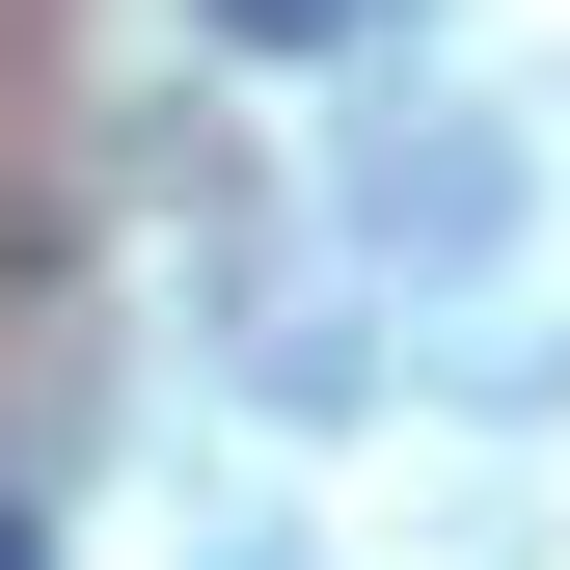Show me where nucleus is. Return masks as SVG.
I'll use <instances>...</instances> for the list:
<instances>
[{"mask_svg": "<svg viewBox=\"0 0 570 570\" xmlns=\"http://www.w3.org/2000/svg\"><path fill=\"white\" fill-rule=\"evenodd\" d=\"M218 28H245V55H326V28H353V0H218Z\"/></svg>", "mask_w": 570, "mask_h": 570, "instance_id": "obj_1", "label": "nucleus"}, {"mask_svg": "<svg viewBox=\"0 0 570 570\" xmlns=\"http://www.w3.org/2000/svg\"><path fill=\"white\" fill-rule=\"evenodd\" d=\"M0 570H55V489H28V462H0Z\"/></svg>", "mask_w": 570, "mask_h": 570, "instance_id": "obj_2", "label": "nucleus"}]
</instances>
